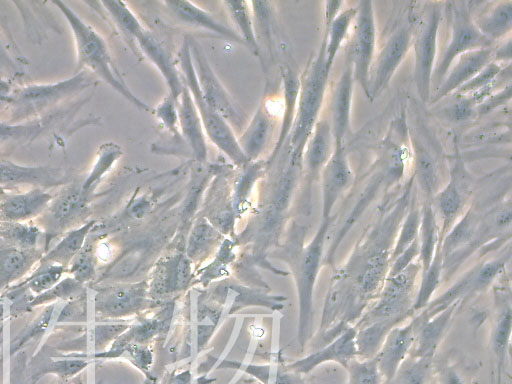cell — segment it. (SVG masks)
Instances as JSON below:
<instances>
[{
  "label": "cell",
  "instance_id": "1",
  "mask_svg": "<svg viewBox=\"0 0 512 384\" xmlns=\"http://www.w3.org/2000/svg\"><path fill=\"white\" fill-rule=\"evenodd\" d=\"M68 22L77 56V71L85 70L109 85L132 105L143 111L151 108L128 87L115 66L105 39L65 2L52 1Z\"/></svg>",
  "mask_w": 512,
  "mask_h": 384
},
{
  "label": "cell",
  "instance_id": "2",
  "mask_svg": "<svg viewBox=\"0 0 512 384\" xmlns=\"http://www.w3.org/2000/svg\"><path fill=\"white\" fill-rule=\"evenodd\" d=\"M330 71L325 65V44L308 62L299 77V92L295 118L288 137V163L302 166L305 145L319 120Z\"/></svg>",
  "mask_w": 512,
  "mask_h": 384
},
{
  "label": "cell",
  "instance_id": "3",
  "mask_svg": "<svg viewBox=\"0 0 512 384\" xmlns=\"http://www.w3.org/2000/svg\"><path fill=\"white\" fill-rule=\"evenodd\" d=\"M95 83V78L85 70L73 77L52 84H31L9 89L0 96L7 122L18 124L45 116L66 99Z\"/></svg>",
  "mask_w": 512,
  "mask_h": 384
},
{
  "label": "cell",
  "instance_id": "4",
  "mask_svg": "<svg viewBox=\"0 0 512 384\" xmlns=\"http://www.w3.org/2000/svg\"><path fill=\"white\" fill-rule=\"evenodd\" d=\"M442 2L422 3L411 17V46L414 50V82L424 104L432 96V75L437 54V41L442 18Z\"/></svg>",
  "mask_w": 512,
  "mask_h": 384
},
{
  "label": "cell",
  "instance_id": "5",
  "mask_svg": "<svg viewBox=\"0 0 512 384\" xmlns=\"http://www.w3.org/2000/svg\"><path fill=\"white\" fill-rule=\"evenodd\" d=\"M179 71L199 113L206 137L235 165L249 163L241 150L235 131L230 124L204 100L195 75L189 43L184 41L178 54Z\"/></svg>",
  "mask_w": 512,
  "mask_h": 384
},
{
  "label": "cell",
  "instance_id": "6",
  "mask_svg": "<svg viewBox=\"0 0 512 384\" xmlns=\"http://www.w3.org/2000/svg\"><path fill=\"white\" fill-rule=\"evenodd\" d=\"M420 271V262L414 261L402 272L387 276L375 303L354 327L359 328L376 321L405 320L413 311L414 292Z\"/></svg>",
  "mask_w": 512,
  "mask_h": 384
},
{
  "label": "cell",
  "instance_id": "7",
  "mask_svg": "<svg viewBox=\"0 0 512 384\" xmlns=\"http://www.w3.org/2000/svg\"><path fill=\"white\" fill-rule=\"evenodd\" d=\"M446 4L450 14V38L441 60L435 64L433 70L432 86H435V90L458 56L468 51L491 48L495 45L475 26L468 3L456 1Z\"/></svg>",
  "mask_w": 512,
  "mask_h": 384
},
{
  "label": "cell",
  "instance_id": "8",
  "mask_svg": "<svg viewBox=\"0 0 512 384\" xmlns=\"http://www.w3.org/2000/svg\"><path fill=\"white\" fill-rule=\"evenodd\" d=\"M356 7L346 59L352 66L354 81L369 100V72L376 54L375 16L371 1H360Z\"/></svg>",
  "mask_w": 512,
  "mask_h": 384
},
{
  "label": "cell",
  "instance_id": "9",
  "mask_svg": "<svg viewBox=\"0 0 512 384\" xmlns=\"http://www.w3.org/2000/svg\"><path fill=\"white\" fill-rule=\"evenodd\" d=\"M188 43L197 82L205 102L219 113L233 130L242 131L247 124L246 114L213 71L202 47L193 39H188Z\"/></svg>",
  "mask_w": 512,
  "mask_h": 384
},
{
  "label": "cell",
  "instance_id": "10",
  "mask_svg": "<svg viewBox=\"0 0 512 384\" xmlns=\"http://www.w3.org/2000/svg\"><path fill=\"white\" fill-rule=\"evenodd\" d=\"M509 258L510 252L477 264L442 295L430 301L418 315L422 318H430L450 305L461 303L465 298L483 291L502 272Z\"/></svg>",
  "mask_w": 512,
  "mask_h": 384
},
{
  "label": "cell",
  "instance_id": "11",
  "mask_svg": "<svg viewBox=\"0 0 512 384\" xmlns=\"http://www.w3.org/2000/svg\"><path fill=\"white\" fill-rule=\"evenodd\" d=\"M334 216L322 220L313 239L304 249L299 263L300 338L305 343L312 315L314 285L319 273L325 240Z\"/></svg>",
  "mask_w": 512,
  "mask_h": 384
},
{
  "label": "cell",
  "instance_id": "12",
  "mask_svg": "<svg viewBox=\"0 0 512 384\" xmlns=\"http://www.w3.org/2000/svg\"><path fill=\"white\" fill-rule=\"evenodd\" d=\"M411 47V29L396 28L375 54L369 72V101L375 100L389 85Z\"/></svg>",
  "mask_w": 512,
  "mask_h": 384
},
{
  "label": "cell",
  "instance_id": "13",
  "mask_svg": "<svg viewBox=\"0 0 512 384\" xmlns=\"http://www.w3.org/2000/svg\"><path fill=\"white\" fill-rule=\"evenodd\" d=\"M408 142L409 133L403 111L393 121L377 149L375 168L380 172L386 187L397 184L405 175L409 157Z\"/></svg>",
  "mask_w": 512,
  "mask_h": 384
},
{
  "label": "cell",
  "instance_id": "14",
  "mask_svg": "<svg viewBox=\"0 0 512 384\" xmlns=\"http://www.w3.org/2000/svg\"><path fill=\"white\" fill-rule=\"evenodd\" d=\"M322 220L332 217L339 198L351 186L354 173L344 144H335L333 152L321 171Z\"/></svg>",
  "mask_w": 512,
  "mask_h": 384
},
{
  "label": "cell",
  "instance_id": "15",
  "mask_svg": "<svg viewBox=\"0 0 512 384\" xmlns=\"http://www.w3.org/2000/svg\"><path fill=\"white\" fill-rule=\"evenodd\" d=\"M133 51H138L157 68L169 88V94L176 101L185 85L177 63L166 45L144 27L135 37Z\"/></svg>",
  "mask_w": 512,
  "mask_h": 384
},
{
  "label": "cell",
  "instance_id": "16",
  "mask_svg": "<svg viewBox=\"0 0 512 384\" xmlns=\"http://www.w3.org/2000/svg\"><path fill=\"white\" fill-rule=\"evenodd\" d=\"M469 183L465 177L464 169L455 167L451 169L449 182L434 195V210L441 218L440 239L448 233L451 227L460 218L464 202L469 192Z\"/></svg>",
  "mask_w": 512,
  "mask_h": 384
},
{
  "label": "cell",
  "instance_id": "17",
  "mask_svg": "<svg viewBox=\"0 0 512 384\" xmlns=\"http://www.w3.org/2000/svg\"><path fill=\"white\" fill-rule=\"evenodd\" d=\"M491 61H493L492 47L468 51L458 56L431 96L429 103H438L455 93Z\"/></svg>",
  "mask_w": 512,
  "mask_h": 384
},
{
  "label": "cell",
  "instance_id": "18",
  "mask_svg": "<svg viewBox=\"0 0 512 384\" xmlns=\"http://www.w3.org/2000/svg\"><path fill=\"white\" fill-rule=\"evenodd\" d=\"M355 339L356 328L349 326L320 350L289 365V369L306 374L327 362H336L346 369L352 360L358 358Z\"/></svg>",
  "mask_w": 512,
  "mask_h": 384
},
{
  "label": "cell",
  "instance_id": "19",
  "mask_svg": "<svg viewBox=\"0 0 512 384\" xmlns=\"http://www.w3.org/2000/svg\"><path fill=\"white\" fill-rule=\"evenodd\" d=\"M414 330V319L406 325L393 327L374 357L385 384L391 381L401 363L409 355L413 345Z\"/></svg>",
  "mask_w": 512,
  "mask_h": 384
},
{
  "label": "cell",
  "instance_id": "20",
  "mask_svg": "<svg viewBox=\"0 0 512 384\" xmlns=\"http://www.w3.org/2000/svg\"><path fill=\"white\" fill-rule=\"evenodd\" d=\"M458 304L460 303H454L430 318L419 315L414 318V340L408 356L433 359Z\"/></svg>",
  "mask_w": 512,
  "mask_h": 384
},
{
  "label": "cell",
  "instance_id": "21",
  "mask_svg": "<svg viewBox=\"0 0 512 384\" xmlns=\"http://www.w3.org/2000/svg\"><path fill=\"white\" fill-rule=\"evenodd\" d=\"M354 82L352 66L345 59V65L334 85L330 101L331 120L329 124L334 145L344 144L345 137L350 131Z\"/></svg>",
  "mask_w": 512,
  "mask_h": 384
},
{
  "label": "cell",
  "instance_id": "22",
  "mask_svg": "<svg viewBox=\"0 0 512 384\" xmlns=\"http://www.w3.org/2000/svg\"><path fill=\"white\" fill-rule=\"evenodd\" d=\"M176 106L181 137L189 146L195 161L204 164L208 157L206 135L197 108L186 86L176 99Z\"/></svg>",
  "mask_w": 512,
  "mask_h": 384
},
{
  "label": "cell",
  "instance_id": "23",
  "mask_svg": "<svg viewBox=\"0 0 512 384\" xmlns=\"http://www.w3.org/2000/svg\"><path fill=\"white\" fill-rule=\"evenodd\" d=\"M63 172L50 166H26L0 157V186L33 185L53 187L63 184Z\"/></svg>",
  "mask_w": 512,
  "mask_h": 384
},
{
  "label": "cell",
  "instance_id": "24",
  "mask_svg": "<svg viewBox=\"0 0 512 384\" xmlns=\"http://www.w3.org/2000/svg\"><path fill=\"white\" fill-rule=\"evenodd\" d=\"M269 106L261 100L252 118L247 121L240 136L239 146L249 162L258 161L266 150L274 126Z\"/></svg>",
  "mask_w": 512,
  "mask_h": 384
},
{
  "label": "cell",
  "instance_id": "25",
  "mask_svg": "<svg viewBox=\"0 0 512 384\" xmlns=\"http://www.w3.org/2000/svg\"><path fill=\"white\" fill-rule=\"evenodd\" d=\"M52 199L53 196L40 187L5 195L0 200V220L8 223L29 220L44 212Z\"/></svg>",
  "mask_w": 512,
  "mask_h": 384
},
{
  "label": "cell",
  "instance_id": "26",
  "mask_svg": "<svg viewBox=\"0 0 512 384\" xmlns=\"http://www.w3.org/2000/svg\"><path fill=\"white\" fill-rule=\"evenodd\" d=\"M334 149V140L327 120H318L305 145L302 155V168L306 180L311 185L317 180Z\"/></svg>",
  "mask_w": 512,
  "mask_h": 384
},
{
  "label": "cell",
  "instance_id": "27",
  "mask_svg": "<svg viewBox=\"0 0 512 384\" xmlns=\"http://www.w3.org/2000/svg\"><path fill=\"white\" fill-rule=\"evenodd\" d=\"M163 4L180 22L209 31L226 40L244 45L237 32L218 21L211 13L190 1H164Z\"/></svg>",
  "mask_w": 512,
  "mask_h": 384
},
{
  "label": "cell",
  "instance_id": "28",
  "mask_svg": "<svg viewBox=\"0 0 512 384\" xmlns=\"http://www.w3.org/2000/svg\"><path fill=\"white\" fill-rule=\"evenodd\" d=\"M472 15L480 33L496 44L510 37L512 30V1H493Z\"/></svg>",
  "mask_w": 512,
  "mask_h": 384
},
{
  "label": "cell",
  "instance_id": "29",
  "mask_svg": "<svg viewBox=\"0 0 512 384\" xmlns=\"http://www.w3.org/2000/svg\"><path fill=\"white\" fill-rule=\"evenodd\" d=\"M87 199L81 185H67L46 208L51 229L63 230L72 224L85 210Z\"/></svg>",
  "mask_w": 512,
  "mask_h": 384
},
{
  "label": "cell",
  "instance_id": "30",
  "mask_svg": "<svg viewBox=\"0 0 512 384\" xmlns=\"http://www.w3.org/2000/svg\"><path fill=\"white\" fill-rule=\"evenodd\" d=\"M66 110L53 111L38 119L13 124L0 120V147L17 144H27L42 135L54 123H57L65 115Z\"/></svg>",
  "mask_w": 512,
  "mask_h": 384
},
{
  "label": "cell",
  "instance_id": "31",
  "mask_svg": "<svg viewBox=\"0 0 512 384\" xmlns=\"http://www.w3.org/2000/svg\"><path fill=\"white\" fill-rule=\"evenodd\" d=\"M281 74L283 82V114L278 137L267 160V165H271L274 162L288 139L296 112L299 92V77L290 67L282 68Z\"/></svg>",
  "mask_w": 512,
  "mask_h": 384
},
{
  "label": "cell",
  "instance_id": "32",
  "mask_svg": "<svg viewBox=\"0 0 512 384\" xmlns=\"http://www.w3.org/2000/svg\"><path fill=\"white\" fill-rule=\"evenodd\" d=\"M42 259L35 248L11 247L0 250V290L27 273Z\"/></svg>",
  "mask_w": 512,
  "mask_h": 384
},
{
  "label": "cell",
  "instance_id": "33",
  "mask_svg": "<svg viewBox=\"0 0 512 384\" xmlns=\"http://www.w3.org/2000/svg\"><path fill=\"white\" fill-rule=\"evenodd\" d=\"M357 7L342 9L330 22H324L323 42L325 44V65L331 71L334 60L344 40L350 33Z\"/></svg>",
  "mask_w": 512,
  "mask_h": 384
},
{
  "label": "cell",
  "instance_id": "34",
  "mask_svg": "<svg viewBox=\"0 0 512 384\" xmlns=\"http://www.w3.org/2000/svg\"><path fill=\"white\" fill-rule=\"evenodd\" d=\"M420 212L421 219L418 235L419 262L421 271L424 272L429 267L441 239L440 227L432 203L426 201L420 208Z\"/></svg>",
  "mask_w": 512,
  "mask_h": 384
},
{
  "label": "cell",
  "instance_id": "35",
  "mask_svg": "<svg viewBox=\"0 0 512 384\" xmlns=\"http://www.w3.org/2000/svg\"><path fill=\"white\" fill-rule=\"evenodd\" d=\"M412 159L414 163V180L427 198H433L438 192L439 174L436 163L423 145L412 139Z\"/></svg>",
  "mask_w": 512,
  "mask_h": 384
},
{
  "label": "cell",
  "instance_id": "36",
  "mask_svg": "<svg viewBox=\"0 0 512 384\" xmlns=\"http://www.w3.org/2000/svg\"><path fill=\"white\" fill-rule=\"evenodd\" d=\"M94 223V221H89L81 227L67 232L64 237L42 257L41 262L44 263L42 265L56 264L67 267L84 246L85 239L94 226Z\"/></svg>",
  "mask_w": 512,
  "mask_h": 384
},
{
  "label": "cell",
  "instance_id": "37",
  "mask_svg": "<svg viewBox=\"0 0 512 384\" xmlns=\"http://www.w3.org/2000/svg\"><path fill=\"white\" fill-rule=\"evenodd\" d=\"M382 185H384V180L380 172L375 168V172L372 175L369 184L362 191L354 207L352 208L350 214L346 217L345 222L343 223L339 232L335 236L328 251V254L326 256V262H331L333 260L334 254L338 246L340 245V243L342 242L350 228L354 225L357 219L364 212L366 207L369 206V204L373 201L374 197L376 196Z\"/></svg>",
  "mask_w": 512,
  "mask_h": 384
},
{
  "label": "cell",
  "instance_id": "38",
  "mask_svg": "<svg viewBox=\"0 0 512 384\" xmlns=\"http://www.w3.org/2000/svg\"><path fill=\"white\" fill-rule=\"evenodd\" d=\"M400 322L399 320L376 321L356 328L358 359L374 358L388 332Z\"/></svg>",
  "mask_w": 512,
  "mask_h": 384
},
{
  "label": "cell",
  "instance_id": "39",
  "mask_svg": "<svg viewBox=\"0 0 512 384\" xmlns=\"http://www.w3.org/2000/svg\"><path fill=\"white\" fill-rule=\"evenodd\" d=\"M223 4L233 24L236 26L235 31L243 40L244 45L248 47L254 55H258L259 45L254 28L251 2L224 1Z\"/></svg>",
  "mask_w": 512,
  "mask_h": 384
},
{
  "label": "cell",
  "instance_id": "40",
  "mask_svg": "<svg viewBox=\"0 0 512 384\" xmlns=\"http://www.w3.org/2000/svg\"><path fill=\"white\" fill-rule=\"evenodd\" d=\"M125 40L133 49L135 37L145 27L134 12L122 1L98 2Z\"/></svg>",
  "mask_w": 512,
  "mask_h": 384
},
{
  "label": "cell",
  "instance_id": "41",
  "mask_svg": "<svg viewBox=\"0 0 512 384\" xmlns=\"http://www.w3.org/2000/svg\"><path fill=\"white\" fill-rule=\"evenodd\" d=\"M28 65L29 62L0 22V80H13L24 75Z\"/></svg>",
  "mask_w": 512,
  "mask_h": 384
},
{
  "label": "cell",
  "instance_id": "42",
  "mask_svg": "<svg viewBox=\"0 0 512 384\" xmlns=\"http://www.w3.org/2000/svg\"><path fill=\"white\" fill-rule=\"evenodd\" d=\"M122 155L123 152L117 144L112 142L102 144L97 151L90 173L81 183L82 192L88 196Z\"/></svg>",
  "mask_w": 512,
  "mask_h": 384
},
{
  "label": "cell",
  "instance_id": "43",
  "mask_svg": "<svg viewBox=\"0 0 512 384\" xmlns=\"http://www.w3.org/2000/svg\"><path fill=\"white\" fill-rule=\"evenodd\" d=\"M443 270V256L441 242L439 243L429 267L422 272L421 282L415 296L413 311L425 308L431 301V297L438 288Z\"/></svg>",
  "mask_w": 512,
  "mask_h": 384
},
{
  "label": "cell",
  "instance_id": "44",
  "mask_svg": "<svg viewBox=\"0 0 512 384\" xmlns=\"http://www.w3.org/2000/svg\"><path fill=\"white\" fill-rule=\"evenodd\" d=\"M433 359L407 356L387 384H429Z\"/></svg>",
  "mask_w": 512,
  "mask_h": 384
},
{
  "label": "cell",
  "instance_id": "45",
  "mask_svg": "<svg viewBox=\"0 0 512 384\" xmlns=\"http://www.w3.org/2000/svg\"><path fill=\"white\" fill-rule=\"evenodd\" d=\"M420 219V208L412 203L398 229V236L391 250V261L418 239Z\"/></svg>",
  "mask_w": 512,
  "mask_h": 384
},
{
  "label": "cell",
  "instance_id": "46",
  "mask_svg": "<svg viewBox=\"0 0 512 384\" xmlns=\"http://www.w3.org/2000/svg\"><path fill=\"white\" fill-rule=\"evenodd\" d=\"M349 384H381L382 377L375 358L354 359L346 367Z\"/></svg>",
  "mask_w": 512,
  "mask_h": 384
},
{
  "label": "cell",
  "instance_id": "47",
  "mask_svg": "<svg viewBox=\"0 0 512 384\" xmlns=\"http://www.w3.org/2000/svg\"><path fill=\"white\" fill-rule=\"evenodd\" d=\"M66 270L67 267L62 265L51 264L42 266L24 284L27 285L31 292L39 295L55 286Z\"/></svg>",
  "mask_w": 512,
  "mask_h": 384
},
{
  "label": "cell",
  "instance_id": "48",
  "mask_svg": "<svg viewBox=\"0 0 512 384\" xmlns=\"http://www.w3.org/2000/svg\"><path fill=\"white\" fill-rule=\"evenodd\" d=\"M7 224V226L0 229L1 237L18 248L30 249L35 247L40 234V230L36 226L21 223Z\"/></svg>",
  "mask_w": 512,
  "mask_h": 384
},
{
  "label": "cell",
  "instance_id": "49",
  "mask_svg": "<svg viewBox=\"0 0 512 384\" xmlns=\"http://www.w3.org/2000/svg\"><path fill=\"white\" fill-rule=\"evenodd\" d=\"M511 309L506 308L502 311L496 321L495 328L492 334V349L496 358L498 359L499 366L504 362L511 334Z\"/></svg>",
  "mask_w": 512,
  "mask_h": 384
},
{
  "label": "cell",
  "instance_id": "50",
  "mask_svg": "<svg viewBox=\"0 0 512 384\" xmlns=\"http://www.w3.org/2000/svg\"><path fill=\"white\" fill-rule=\"evenodd\" d=\"M447 105L442 107L443 115L451 122L461 123L476 114V104L469 95L453 93Z\"/></svg>",
  "mask_w": 512,
  "mask_h": 384
},
{
  "label": "cell",
  "instance_id": "51",
  "mask_svg": "<svg viewBox=\"0 0 512 384\" xmlns=\"http://www.w3.org/2000/svg\"><path fill=\"white\" fill-rule=\"evenodd\" d=\"M153 114L160 125L173 137L180 138L179 118L174 98L168 94L153 110Z\"/></svg>",
  "mask_w": 512,
  "mask_h": 384
},
{
  "label": "cell",
  "instance_id": "52",
  "mask_svg": "<svg viewBox=\"0 0 512 384\" xmlns=\"http://www.w3.org/2000/svg\"><path fill=\"white\" fill-rule=\"evenodd\" d=\"M81 283L76 281L73 277L66 278L59 281L55 286L49 290L37 295L29 303V307L50 303L57 299H65L75 295L81 288Z\"/></svg>",
  "mask_w": 512,
  "mask_h": 384
},
{
  "label": "cell",
  "instance_id": "53",
  "mask_svg": "<svg viewBox=\"0 0 512 384\" xmlns=\"http://www.w3.org/2000/svg\"><path fill=\"white\" fill-rule=\"evenodd\" d=\"M506 65L491 61L455 93L467 95L487 87L494 82Z\"/></svg>",
  "mask_w": 512,
  "mask_h": 384
},
{
  "label": "cell",
  "instance_id": "54",
  "mask_svg": "<svg viewBox=\"0 0 512 384\" xmlns=\"http://www.w3.org/2000/svg\"><path fill=\"white\" fill-rule=\"evenodd\" d=\"M69 272L81 284L92 278L94 275V256L90 245L84 244L71 261Z\"/></svg>",
  "mask_w": 512,
  "mask_h": 384
},
{
  "label": "cell",
  "instance_id": "55",
  "mask_svg": "<svg viewBox=\"0 0 512 384\" xmlns=\"http://www.w3.org/2000/svg\"><path fill=\"white\" fill-rule=\"evenodd\" d=\"M86 366L87 362L82 359L57 360L48 364L43 373L54 374L60 379H70L78 375Z\"/></svg>",
  "mask_w": 512,
  "mask_h": 384
},
{
  "label": "cell",
  "instance_id": "56",
  "mask_svg": "<svg viewBox=\"0 0 512 384\" xmlns=\"http://www.w3.org/2000/svg\"><path fill=\"white\" fill-rule=\"evenodd\" d=\"M511 83L494 91L476 107V115L482 116L510 101Z\"/></svg>",
  "mask_w": 512,
  "mask_h": 384
},
{
  "label": "cell",
  "instance_id": "57",
  "mask_svg": "<svg viewBox=\"0 0 512 384\" xmlns=\"http://www.w3.org/2000/svg\"><path fill=\"white\" fill-rule=\"evenodd\" d=\"M419 258V240H415L399 256L391 261L387 276L396 275L411 265L416 258Z\"/></svg>",
  "mask_w": 512,
  "mask_h": 384
},
{
  "label": "cell",
  "instance_id": "58",
  "mask_svg": "<svg viewBox=\"0 0 512 384\" xmlns=\"http://www.w3.org/2000/svg\"><path fill=\"white\" fill-rule=\"evenodd\" d=\"M511 37H508L500 42H497L492 47V59L494 62L500 64H510L511 63Z\"/></svg>",
  "mask_w": 512,
  "mask_h": 384
},
{
  "label": "cell",
  "instance_id": "59",
  "mask_svg": "<svg viewBox=\"0 0 512 384\" xmlns=\"http://www.w3.org/2000/svg\"><path fill=\"white\" fill-rule=\"evenodd\" d=\"M437 381L439 384H464L458 372L450 366H444L439 369Z\"/></svg>",
  "mask_w": 512,
  "mask_h": 384
},
{
  "label": "cell",
  "instance_id": "60",
  "mask_svg": "<svg viewBox=\"0 0 512 384\" xmlns=\"http://www.w3.org/2000/svg\"><path fill=\"white\" fill-rule=\"evenodd\" d=\"M277 384H306V383L295 374H284L279 377Z\"/></svg>",
  "mask_w": 512,
  "mask_h": 384
},
{
  "label": "cell",
  "instance_id": "61",
  "mask_svg": "<svg viewBox=\"0 0 512 384\" xmlns=\"http://www.w3.org/2000/svg\"><path fill=\"white\" fill-rule=\"evenodd\" d=\"M58 384H85L80 380L78 379H74V380H69V379H61V381L58 383Z\"/></svg>",
  "mask_w": 512,
  "mask_h": 384
},
{
  "label": "cell",
  "instance_id": "62",
  "mask_svg": "<svg viewBox=\"0 0 512 384\" xmlns=\"http://www.w3.org/2000/svg\"><path fill=\"white\" fill-rule=\"evenodd\" d=\"M3 317H4V309H3L2 304H0V321H2Z\"/></svg>",
  "mask_w": 512,
  "mask_h": 384
},
{
  "label": "cell",
  "instance_id": "63",
  "mask_svg": "<svg viewBox=\"0 0 512 384\" xmlns=\"http://www.w3.org/2000/svg\"><path fill=\"white\" fill-rule=\"evenodd\" d=\"M429 384H435V381H431Z\"/></svg>",
  "mask_w": 512,
  "mask_h": 384
}]
</instances>
